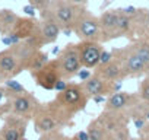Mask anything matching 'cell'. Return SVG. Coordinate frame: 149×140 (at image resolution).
Wrapping results in <instances>:
<instances>
[{"instance_id":"obj_25","label":"cell","mask_w":149,"mask_h":140,"mask_svg":"<svg viewBox=\"0 0 149 140\" xmlns=\"http://www.w3.org/2000/svg\"><path fill=\"white\" fill-rule=\"evenodd\" d=\"M40 140H69L63 133H60V131H51V133H45V134H42L41 136V139Z\"/></svg>"},{"instance_id":"obj_30","label":"cell","mask_w":149,"mask_h":140,"mask_svg":"<svg viewBox=\"0 0 149 140\" xmlns=\"http://www.w3.org/2000/svg\"><path fill=\"white\" fill-rule=\"evenodd\" d=\"M67 88H69V82H67V80H64V79H60V80L56 83L54 91H56L57 94H61V92H64Z\"/></svg>"},{"instance_id":"obj_27","label":"cell","mask_w":149,"mask_h":140,"mask_svg":"<svg viewBox=\"0 0 149 140\" xmlns=\"http://www.w3.org/2000/svg\"><path fill=\"white\" fill-rule=\"evenodd\" d=\"M114 60V55L111 51H107V50H102L101 53V58H100V64L98 66H104V64H108Z\"/></svg>"},{"instance_id":"obj_29","label":"cell","mask_w":149,"mask_h":140,"mask_svg":"<svg viewBox=\"0 0 149 140\" xmlns=\"http://www.w3.org/2000/svg\"><path fill=\"white\" fill-rule=\"evenodd\" d=\"M78 78L81 79V83H82V82H86L88 79H91V78H92V72H91L89 69L82 67V69L79 70V73H78Z\"/></svg>"},{"instance_id":"obj_23","label":"cell","mask_w":149,"mask_h":140,"mask_svg":"<svg viewBox=\"0 0 149 140\" xmlns=\"http://www.w3.org/2000/svg\"><path fill=\"white\" fill-rule=\"evenodd\" d=\"M5 86L6 89L10 92V94H15V95H21V94H26L25 88L15 79H9V80H5Z\"/></svg>"},{"instance_id":"obj_37","label":"cell","mask_w":149,"mask_h":140,"mask_svg":"<svg viewBox=\"0 0 149 140\" xmlns=\"http://www.w3.org/2000/svg\"><path fill=\"white\" fill-rule=\"evenodd\" d=\"M145 118L149 121V108H148V110H146V112H145Z\"/></svg>"},{"instance_id":"obj_26","label":"cell","mask_w":149,"mask_h":140,"mask_svg":"<svg viewBox=\"0 0 149 140\" xmlns=\"http://www.w3.org/2000/svg\"><path fill=\"white\" fill-rule=\"evenodd\" d=\"M50 3H51V0H29V5L34 6V8H35L37 10H40V12L45 10Z\"/></svg>"},{"instance_id":"obj_36","label":"cell","mask_w":149,"mask_h":140,"mask_svg":"<svg viewBox=\"0 0 149 140\" xmlns=\"http://www.w3.org/2000/svg\"><path fill=\"white\" fill-rule=\"evenodd\" d=\"M53 54H56V55L60 54V48H58V47H54V48H53Z\"/></svg>"},{"instance_id":"obj_42","label":"cell","mask_w":149,"mask_h":140,"mask_svg":"<svg viewBox=\"0 0 149 140\" xmlns=\"http://www.w3.org/2000/svg\"><path fill=\"white\" fill-rule=\"evenodd\" d=\"M0 12H2V10H0Z\"/></svg>"},{"instance_id":"obj_8","label":"cell","mask_w":149,"mask_h":140,"mask_svg":"<svg viewBox=\"0 0 149 140\" xmlns=\"http://www.w3.org/2000/svg\"><path fill=\"white\" fill-rule=\"evenodd\" d=\"M118 16H120V10H118V9L104 10V12L98 16V18H100V28H101L100 42H108V41L117 38L116 29H117Z\"/></svg>"},{"instance_id":"obj_9","label":"cell","mask_w":149,"mask_h":140,"mask_svg":"<svg viewBox=\"0 0 149 140\" xmlns=\"http://www.w3.org/2000/svg\"><path fill=\"white\" fill-rule=\"evenodd\" d=\"M97 120L100 121V124L102 125V128L105 130L107 134L114 133V131H117L120 128H124L129 124V117L124 112L107 111V110H104V112Z\"/></svg>"},{"instance_id":"obj_2","label":"cell","mask_w":149,"mask_h":140,"mask_svg":"<svg viewBox=\"0 0 149 140\" xmlns=\"http://www.w3.org/2000/svg\"><path fill=\"white\" fill-rule=\"evenodd\" d=\"M82 9V6L72 5L67 0H51L48 8L41 12V19L54 21L61 31H73Z\"/></svg>"},{"instance_id":"obj_5","label":"cell","mask_w":149,"mask_h":140,"mask_svg":"<svg viewBox=\"0 0 149 140\" xmlns=\"http://www.w3.org/2000/svg\"><path fill=\"white\" fill-rule=\"evenodd\" d=\"M60 72H61V79L69 80L73 76H78L79 70L82 69V61L79 55V48L78 44L69 42L58 54L57 57Z\"/></svg>"},{"instance_id":"obj_24","label":"cell","mask_w":149,"mask_h":140,"mask_svg":"<svg viewBox=\"0 0 149 140\" xmlns=\"http://www.w3.org/2000/svg\"><path fill=\"white\" fill-rule=\"evenodd\" d=\"M130 133H129V128L124 127V128H120L114 133H110L107 134V139L105 140H130Z\"/></svg>"},{"instance_id":"obj_16","label":"cell","mask_w":149,"mask_h":140,"mask_svg":"<svg viewBox=\"0 0 149 140\" xmlns=\"http://www.w3.org/2000/svg\"><path fill=\"white\" fill-rule=\"evenodd\" d=\"M97 76L102 78L104 80L107 82H117V80H123L126 76H124V72L123 69L120 67V64L113 60L111 63L108 64H104V66H98L94 72Z\"/></svg>"},{"instance_id":"obj_15","label":"cell","mask_w":149,"mask_h":140,"mask_svg":"<svg viewBox=\"0 0 149 140\" xmlns=\"http://www.w3.org/2000/svg\"><path fill=\"white\" fill-rule=\"evenodd\" d=\"M26 128V121L22 118H10L2 130V139L3 140H21L24 139Z\"/></svg>"},{"instance_id":"obj_19","label":"cell","mask_w":149,"mask_h":140,"mask_svg":"<svg viewBox=\"0 0 149 140\" xmlns=\"http://www.w3.org/2000/svg\"><path fill=\"white\" fill-rule=\"evenodd\" d=\"M120 10V9H118ZM116 35L117 38L120 37H132V19L130 16L124 15L120 10V16H118V22H117V29H116Z\"/></svg>"},{"instance_id":"obj_6","label":"cell","mask_w":149,"mask_h":140,"mask_svg":"<svg viewBox=\"0 0 149 140\" xmlns=\"http://www.w3.org/2000/svg\"><path fill=\"white\" fill-rule=\"evenodd\" d=\"M32 78L35 79L37 85L41 86L42 89L54 91L56 83L61 79V72H60V66H58L57 58L56 60H50L48 64L44 69H41L40 72L32 75Z\"/></svg>"},{"instance_id":"obj_3","label":"cell","mask_w":149,"mask_h":140,"mask_svg":"<svg viewBox=\"0 0 149 140\" xmlns=\"http://www.w3.org/2000/svg\"><path fill=\"white\" fill-rule=\"evenodd\" d=\"M111 53L114 55V60L123 69L126 78H139V76H143L149 72L148 64L129 45L121 47V48L114 47L111 50Z\"/></svg>"},{"instance_id":"obj_12","label":"cell","mask_w":149,"mask_h":140,"mask_svg":"<svg viewBox=\"0 0 149 140\" xmlns=\"http://www.w3.org/2000/svg\"><path fill=\"white\" fill-rule=\"evenodd\" d=\"M61 125L60 123L54 118V115L45 108V107H40L35 111V131L37 133H51L58 130Z\"/></svg>"},{"instance_id":"obj_35","label":"cell","mask_w":149,"mask_h":140,"mask_svg":"<svg viewBox=\"0 0 149 140\" xmlns=\"http://www.w3.org/2000/svg\"><path fill=\"white\" fill-rule=\"evenodd\" d=\"M5 96H6V91L3 88H0V108H2V101H3Z\"/></svg>"},{"instance_id":"obj_41","label":"cell","mask_w":149,"mask_h":140,"mask_svg":"<svg viewBox=\"0 0 149 140\" xmlns=\"http://www.w3.org/2000/svg\"><path fill=\"white\" fill-rule=\"evenodd\" d=\"M69 140H76V139H74V137H73V139H69Z\"/></svg>"},{"instance_id":"obj_40","label":"cell","mask_w":149,"mask_h":140,"mask_svg":"<svg viewBox=\"0 0 149 140\" xmlns=\"http://www.w3.org/2000/svg\"><path fill=\"white\" fill-rule=\"evenodd\" d=\"M21 140H28V139H26V137H24V139H21Z\"/></svg>"},{"instance_id":"obj_17","label":"cell","mask_w":149,"mask_h":140,"mask_svg":"<svg viewBox=\"0 0 149 140\" xmlns=\"http://www.w3.org/2000/svg\"><path fill=\"white\" fill-rule=\"evenodd\" d=\"M19 21V16L10 10V9H3L0 12V32L3 35H9L13 32L16 24Z\"/></svg>"},{"instance_id":"obj_20","label":"cell","mask_w":149,"mask_h":140,"mask_svg":"<svg viewBox=\"0 0 149 140\" xmlns=\"http://www.w3.org/2000/svg\"><path fill=\"white\" fill-rule=\"evenodd\" d=\"M88 134H89V140H105L107 139V133L102 128V125L100 124L98 120H94L88 124L86 128Z\"/></svg>"},{"instance_id":"obj_11","label":"cell","mask_w":149,"mask_h":140,"mask_svg":"<svg viewBox=\"0 0 149 140\" xmlns=\"http://www.w3.org/2000/svg\"><path fill=\"white\" fill-rule=\"evenodd\" d=\"M21 72L19 61L12 48L0 53V79H12Z\"/></svg>"},{"instance_id":"obj_31","label":"cell","mask_w":149,"mask_h":140,"mask_svg":"<svg viewBox=\"0 0 149 140\" xmlns=\"http://www.w3.org/2000/svg\"><path fill=\"white\" fill-rule=\"evenodd\" d=\"M24 12H25L28 16L34 18V16H35V12H37V9H35L34 6H31V5H26V6H24Z\"/></svg>"},{"instance_id":"obj_28","label":"cell","mask_w":149,"mask_h":140,"mask_svg":"<svg viewBox=\"0 0 149 140\" xmlns=\"http://www.w3.org/2000/svg\"><path fill=\"white\" fill-rule=\"evenodd\" d=\"M133 124L137 128V131H140L148 124V120L145 118V115H136V117H133Z\"/></svg>"},{"instance_id":"obj_14","label":"cell","mask_w":149,"mask_h":140,"mask_svg":"<svg viewBox=\"0 0 149 140\" xmlns=\"http://www.w3.org/2000/svg\"><path fill=\"white\" fill-rule=\"evenodd\" d=\"M61 32V28L51 19H41L40 28H38V37L42 41V44H53L57 41L58 35Z\"/></svg>"},{"instance_id":"obj_22","label":"cell","mask_w":149,"mask_h":140,"mask_svg":"<svg viewBox=\"0 0 149 140\" xmlns=\"http://www.w3.org/2000/svg\"><path fill=\"white\" fill-rule=\"evenodd\" d=\"M139 96H140V99H142V102H143V104L149 105V72L145 75L143 80L140 82Z\"/></svg>"},{"instance_id":"obj_32","label":"cell","mask_w":149,"mask_h":140,"mask_svg":"<svg viewBox=\"0 0 149 140\" xmlns=\"http://www.w3.org/2000/svg\"><path fill=\"white\" fill-rule=\"evenodd\" d=\"M74 139L76 140H89V134H88L86 130L85 131H78L76 136H74Z\"/></svg>"},{"instance_id":"obj_10","label":"cell","mask_w":149,"mask_h":140,"mask_svg":"<svg viewBox=\"0 0 149 140\" xmlns=\"http://www.w3.org/2000/svg\"><path fill=\"white\" fill-rule=\"evenodd\" d=\"M82 85L89 98H94L97 95H102L108 98L110 95L114 94V82H107L102 78L97 76L95 73L92 75L91 79H88L86 82H82Z\"/></svg>"},{"instance_id":"obj_18","label":"cell","mask_w":149,"mask_h":140,"mask_svg":"<svg viewBox=\"0 0 149 140\" xmlns=\"http://www.w3.org/2000/svg\"><path fill=\"white\" fill-rule=\"evenodd\" d=\"M149 67V40H143V38H139L136 41H133L130 45H129Z\"/></svg>"},{"instance_id":"obj_1","label":"cell","mask_w":149,"mask_h":140,"mask_svg":"<svg viewBox=\"0 0 149 140\" xmlns=\"http://www.w3.org/2000/svg\"><path fill=\"white\" fill-rule=\"evenodd\" d=\"M91 98L86 95L82 83H69V88L57 94V96L45 105V108L54 115V118L60 123L61 127L67 125L69 121L86 108V104Z\"/></svg>"},{"instance_id":"obj_13","label":"cell","mask_w":149,"mask_h":140,"mask_svg":"<svg viewBox=\"0 0 149 140\" xmlns=\"http://www.w3.org/2000/svg\"><path fill=\"white\" fill-rule=\"evenodd\" d=\"M10 108L18 115H28L31 112H35L40 108V105L37 104L35 98L26 92V94L15 95V98L10 101Z\"/></svg>"},{"instance_id":"obj_21","label":"cell","mask_w":149,"mask_h":140,"mask_svg":"<svg viewBox=\"0 0 149 140\" xmlns=\"http://www.w3.org/2000/svg\"><path fill=\"white\" fill-rule=\"evenodd\" d=\"M48 61H50L48 54L40 50V51L35 54V57H34V60H32V63H31V66H29V72H31V75L40 72L41 69H44V67L48 64Z\"/></svg>"},{"instance_id":"obj_4","label":"cell","mask_w":149,"mask_h":140,"mask_svg":"<svg viewBox=\"0 0 149 140\" xmlns=\"http://www.w3.org/2000/svg\"><path fill=\"white\" fill-rule=\"evenodd\" d=\"M73 34L81 41H97V42H100V38H101L100 18L92 15L86 8H84L78 21H76V25L73 28Z\"/></svg>"},{"instance_id":"obj_39","label":"cell","mask_w":149,"mask_h":140,"mask_svg":"<svg viewBox=\"0 0 149 140\" xmlns=\"http://www.w3.org/2000/svg\"><path fill=\"white\" fill-rule=\"evenodd\" d=\"M142 139H143V140H149V137H142Z\"/></svg>"},{"instance_id":"obj_7","label":"cell","mask_w":149,"mask_h":140,"mask_svg":"<svg viewBox=\"0 0 149 140\" xmlns=\"http://www.w3.org/2000/svg\"><path fill=\"white\" fill-rule=\"evenodd\" d=\"M79 55L82 61V67L85 69H97L100 64L102 47L101 42L97 41H81L78 44Z\"/></svg>"},{"instance_id":"obj_33","label":"cell","mask_w":149,"mask_h":140,"mask_svg":"<svg viewBox=\"0 0 149 140\" xmlns=\"http://www.w3.org/2000/svg\"><path fill=\"white\" fill-rule=\"evenodd\" d=\"M67 2H70L72 5H76V6L86 8V5H88V2H89V0H67Z\"/></svg>"},{"instance_id":"obj_38","label":"cell","mask_w":149,"mask_h":140,"mask_svg":"<svg viewBox=\"0 0 149 140\" xmlns=\"http://www.w3.org/2000/svg\"><path fill=\"white\" fill-rule=\"evenodd\" d=\"M130 140H143L142 137H139V139H130Z\"/></svg>"},{"instance_id":"obj_34","label":"cell","mask_w":149,"mask_h":140,"mask_svg":"<svg viewBox=\"0 0 149 140\" xmlns=\"http://www.w3.org/2000/svg\"><path fill=\"white\" fill-rule=\"evenodd\" d=\"M95 104H105L107 102V96H102V95H97L94 98H91Z\"/></svg>"}]
</instances>
